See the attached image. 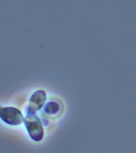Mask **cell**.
Here are the masks:
<instances>
[{
    "label": "cell",
    "instance_id": "obj_1",
    "mask_svg": "<svg viewBox=\"0 0 136 153\" xmlns=\"http://www.w3.org/2000/svg\"><path fill=\"white\" fill-rule=\"evenodd\" d=\"M25 124L30 137L35 141H40L43 138V128L40 119L35 113L29 111L25 118Z\"/></svg>",
    "mask_w": 136,
    "mask_h": 153
},
{
    "label": "cell",
    "instance_id": "obj_2",
    "mask_svg": "<svg viewBox=\"0 0 136 153\" xmlns=\"http://www.w3.org/2000/svg\"><path fill=\"white\" fill-rule=\"evenodd\" d=\"M0 118L5 123L11 125H18L23 120V117L20 110L13 107L0 106Z\"/></svg>",
    "mask_w": 136,
    "mask_h": 153
},
{
    "label": "cell",
    "instance_id": "obj_4",
    "mask_svg": "<svg viewBox=\"0 0 136 153\" xmlns=\"http://www.w3.org/2000/svg\"><path fill=\"white\" fill-rule=\"evenodd\" d=\"M61 106L56 101H50L45 106V111L47 114H54L59 112Z\"/></svg>",
    "mask_w": 136,
    "mask_h": 153
},
{
    "label": "cell",
    "instance_id": "obj_3",
    "mask_svg": "<svg viewBox=\"0 0 136 153\" xmlns=\"http://www.w3.org/2000/svg\"><path fill=\"white\" fill-rule=\"evenodd\" d=\"M46 100V93L42 90L35 92L29 100V110L31 112L37 111L43 105Z\"/></svg>",
    "mask_w": 136,
    "mask_h": 153
}]
</instances>
